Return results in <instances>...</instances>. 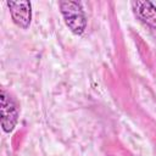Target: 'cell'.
<instances>
[{
  "label": "cell",
  "instance_id": "3",
  "mask_svg": "<svg viewBox=\"0 0 156 156\" xmlns=\"http://www.w3.org/2000/svg\"><path fill=\"white\" fill-rule=\"evenodd\" d=\"M7 6L10 9V13H11L13 22L22 28H27L32 18L30 2L27 0L7 1Z\"/></svg>",
  "mask_w": 156,
  "mask_h": 156
},
{
  "label": "cell",
  "instance_id": "2",
  "mask_svg": "<svg viewBox=\"0 0 156 156\" xmlns=\"http://www.w3.org/2000/svg\"><path fill=\"white\" fill-rule=\"evenodd\" d=\"M0 100H1V108H0L1 110V126L6 133H10L13 130L17 123L18 110H17L15 101L4 89L1 90Z\"/></svg>",
  "mask_w": 156,
  "mask_h": 156
},
{
  "label": "cell",
  "instance_id": "4",
  "mask_svg": "<svg viewBox=\"0 0 156 156\" xmlns=\"http://www.w3.org/2000/svg\"><path fill=\"white\" fill-rule=\"evenodd\" d=\"M134 13L146 24L156 29V7L150 1H133Z\"/></svg>",
  "mask_w": 156,
  "mask_h": 156
},
{
  "label": "cell",
  "instance_id": "1",
  "mask_svg": "<svg viewBox=\"0 0 156 156\" xmlns=\"http://www.w3.org/2000/svg\"><path fill=\"white\" fill-rule=\"evenodd\" d=\"M60 10L66 26L74 34H82L87 27V20L82 5L78 1H61Z\"/></svg>",
  "mask_w": 156,
  "mask_h": 156
}]
</instances>
